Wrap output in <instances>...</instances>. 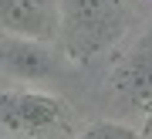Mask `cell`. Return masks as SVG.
<instances>
[{
	"label": "cell",
	"mask_w": 152,
	"mask_h": 139,
	"mask_svg": "<svg viewBox=\"0 0 152 139\" xmlns=\"http://www.w3.org/2000/svg\"><path fill=\"white\" fill-rule=\"evenodd\" d=\"M112 88L122 98V105L142 112L145 129H152V24L145 27L139 44L125 54V61L115 68Z\"/></svg>",
	"instance_id": "obj_3"
},
{
	"label": "cell",
	"mask_w": 152,
	"mask_h": 139,
	"mask_svg": "<svg viewBox=\"0 0 152 139\" xmlns=\"http://www.w3.org/2000/svg\"><path fill=\"white\" fill-rule=\"evenodd\" d=\"M0 31L31 41L58 38V0H0Z\"/></svg>",
	"instance_id": "obj_4"
},
{
	"label": "cell",
	"mask_w": 152,
	"mask_h": 139,
	"mask_svg": "<svg viewBox=\"0 0 152 139\" xmlns=\"http://www.w3.org/2000/svg\"><path fill=\"white\" fill-rule=\"evenodd\" d=\"M0 71H7L20 81H44L58 71V61L41 41L0 31Z\"/></svg>",
	"instance_id": "obj_5"
},
{
	"label": "cell",
	"mask_w": 152,
	"mask_h": 139,
	"mask_svg": "<svg viewBox=\"0 0 152 139\" xmlns=\"http://www.w3.org/2000/svg\"><path fill=\"white\" fill-rule=\"evenodd\" d=\"M125 27V0H58V41L71 64H85L108 51Z\"/></svg>",
	"instance_id": "obj_1"
},
{
	"label": "cell",
	"mask_w": 152,
	"mask_h": 139,
	"mask_svg": "<svg viewBox=\"0 0 152 139\" xmlns=\"http://www.w3.org/2000/svg\"><path fill=\"white\" fill-rule=\"evenodd\" d=\"M78 139H142V132L132 129L129 122H112V119H105V122H91Z\"/></svg>",
	"instance_id": "obj_6"
},
{
	"label": "cell",
	"mask_w": 152,
	"mask_h": 139,
	"mask_svg": "<svg viewBox=\"0 0 152 139\" xmlns=\"http://www.w3.org/2000/svg\"><path fill=\"white\" fill-rule=\"evenodd\" d=\"M71 109L48 92H0V129L14 136H41L68 122Z\"/></svg>",
	"instance_id": "obj_2"
}]
</instances>
